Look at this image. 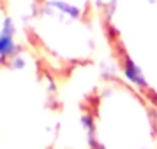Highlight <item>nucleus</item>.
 I'll list each match as a JSON object with an SVG mask.
<instances>
[{
    "mask_svg": "<svg viewBox=\"0 0 157 149\" xmlns=\"http://www.w3.org/2000/svg\"><path fill=\"white\" fill-rule=\"evenodd\" d=\"M99 35L106 37L102 0H34L27 41L51 76L88 63Z\"/></svg>",
    "mask_w": 157,
    "mask_h": 149,
    "instance_id": "nucleus-2",
    "label": "nucleus"
},
{
    "mask_svg": "<svg viewBox=\"0 0 157 149\" xmlns=\"http://www.w3.org/2000/svg\"><path fill=\"white\" fill-rule=\"evenodd\" d=\"M102 23L127 81L157 105V0H102Z\"/></svg>",
    "mask_w": 157,
    "mask_h": 149,
    "instance_id": "nucleus-4",
    "label": "nucleus"
},
{
    "mask_svg": "<svg viewBox=\"0 0 157 149\" xmlns=\"http://www.w3.org/2000/svg\"><path fill=\"white\" fill-rule=\"evenodd\" d=\"M85 126L90 149H157L155 104L127 79L109 77L94 88Z\"/></svg>",
    "mask_w": 157,
    "mask_h": 149,
    "instance_id": "nucleus-3",
    "label": "nucleus"
},
{
    "mask_svg": "<svg viewBox=\"0 0 157 149\" xmlns=\"http://www.w3.org/2000/svg\"><path fill=\"white\" fill-rule=\"evenodd\" d=\"M57 132L53 79L39 58L0 62V149H55Z\"/></svg>",
    "mask_w": 157,
    "mask_h": 149,
    "instance_id": "nucleus-1",
    "label": "nucleus"
}]
</instances>
